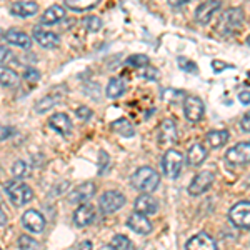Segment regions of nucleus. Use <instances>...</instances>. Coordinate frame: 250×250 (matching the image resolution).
<instances>
[{"mask_svg":"<svg viewBox=\"0 0 250 250\" xmlns=\"http://www.w3.org/2000/svg\"><path fill=\"white\" fill-rule=\"evenodd\" d=\"M159 173L150 167H140L132 175V185L140 192H154L159 187Z\"/></svg>","mask_w":250,"mask_h":250,"instance_id":"1","label":"nucleus"},{"mask_svg":"<svg viewBox=\"0 0 250 250\" xmlns=\"http://www.w3.org/2000/svg\"><path fill=\"white\" fill-rule=\"evenodd\" d=\"M5 192L9 195V199L12 200L14 205H23L27 202H30L32 197H34V192L27 184L20 182V180H10L5 185Z\"/></svg>","mask_w":250,"mask_h":250,"instance_id":"2","label":"nucleus"},{"mask_svg":"<svg viewBox=\"0 0 250 250\" xmlns=\"http://www.w3.org/2000/svg\"><path fill=\"white\" fill-rule=\"evenodd\" d=\"M242 20H244V14H242L240 9H230L227 10L222 19L219 20V25H217V30L224 35H230V34H237V30L240 29Z\"/></svg>","mask_w":250,"mask_h":250,"instance_id":"3","label":"nucleus"},{"mask_svg":"<svg viewBox=\"0 0 250 250\" xmlns=\"http://www.w3.org/2000/svg\"><path fill=\"white\" fill-rule=\"evenodd\" d=\"M182 165H184V157L180 152L177 150H167L162 159V170L165 173V177L170 180H175L177 177L182 172Z\"/></svg>","mask_w":250,"mask_h":250,"instance_id":"4","label":"nucleus"},{"mask_svg":"<svg viewBox=\"0 0 250 250\" xmlns=\"http://www.w3.org/2000/svg\"><path fill=\"white\" fill-rule=\"evenodd\" d=\"M225 159L230 165H237V167L250 164V142H240L233 145L232 148L227 150Z\"/></svg>","mask_w":250,"mask_h":250,"instance_id":"5","label":"nucleus"},{"mask_svg":"<svg viewBox=\"0 0 250 250\" xmlns=\"http://www.w3.org/2000/svg\"><path fill=\"white\" fill-rule=\"evenodd\" d=\"M229 219L235 227L250 229V202L235 204L229 212Z\"/></svg>","mask_w":250,"mask_h":250,"instance_id":"6","label":"nucleus"},{"mask_svg":"<svg viewBox=\"0 0 250 250\" xmlns=\"http://www.w3.org/2000/svg\"><path fill=\"white\" fill-rule=\"evenodd\" d=\"M99 205L104 213H114L125 205V197L117 190H108L100 197Z\"/></svg>","mask_w":250,"mask_h":250,"instance_id":"7","label":"nucleus"},{"mask_svg":"<svg viewBox=\"0 0 250 250\" xmlns=\"http://www.w3.org/2000/svg\"><path fill=\"white\" fill-rule=\"evenodd\" d=\"M213 184V173L205 170V172H200L193 177V180L188 185V193L193 197L197 195H202L204 192H207L210 188V185Z\"/></svg>","mask_w":250,"mask_h":250,"instance_id":"8","label":"nucleus"},{"mask_svg":"<svg viewBox=\"0 0 250 250\" xmlns=\"http://www.w3.org/2000/svg\"><path fill=\"white\" fill-rule=\"evenodd\" d=\"M94 195H95V185L92 182L82 184V185H79L77 188H74V190L68 193V204H74V205L87 204Z\"/></svg>","mask_w":250,"mask_h":250,"instance_id":"9","label":"nucleus"},{"mask_svg":"<svg viewBox=\"0 0 250 250\" xmlns=\"http://www.w3.org/2000/svg\"><path fill=\"white\" fill-rule=\"evenodd\" d=\"M205 107L204 102L197 97H187L184 100V114L187 117V120L190 122H199L200 119L204 117Z\"/></svg>","mask_w":250,"mask_h":250,"instance_id":"10","label":"nucleus"},{"mask_svg":"<svg viewBox=\"0 0 250 250\" xmlns=\"http://www.w3.org/2000/svg\"><path fill=\"white\" fill-rule=\"evenodd\" d=\"M22 224L27 230L34 232V233H42L43 229H45V219H43L42 213L37 210H27L23 213Z\"/></svg>","mask_w":250,"mask_h":250,"instance_id":"11","label":"nucleus"},{"mask_svg":"<svg viewBox=\"0 0 250 250\" xmlns=\"http://www.w3.org/2000/svg\"><path fill=\"white\" fill-rule=\"evenodd\" d=\"M127 225H128V229H130L132 232L139 233V235H148V233L152 232L150 220H148L147 217H145L144 213H140V212L132 213V215L128 217V220H127Z\"/></svg>","mask_w":250,"mask_h":250,"instance_id":"12","label":"nucleus"},{"mask_svg":"<svg viewBox=\"0 0 250 250\" xmlns=\"http://www.w3.org/2000/svg\"><path fill=\"white\" fill-rule=\"evenodd\" d=\"M179 139V132H177V125L173 120L167 119L160 124L159 128V142L160 145H173Z\"/></svg>","mask_w":250,"mask_h":250,"instance_id":"13","label":"nucleus"},{"mask_svg":"<svg viewBox=\"0 0 250 250\" xmlns=\"http://www.w3.org/2000/svg\"><path fill=\"white\" fill-rule=\"evenodd\" d=\"M185 249L187 250H217V244L210 235L202 232V233L193 235L192 239L187 242Z\"/></svg>","mask_w":250,"mask_h":250,"instance_id":"14","label":"nucleus"},{"mask_svg":"<svg viewBox=\"0 0 250 250\" xmlns=\"http://www.w3.org/2000/svg\"><path fill=\"white\" fill-rule=\"evenodd\" d=\"M95 219V208L90 204H82L77 210L74 212V224L77 227H87Z\"/></svg>","mask_w":250,"mask_h":250,"instance_id":"15","label":"nucleus"},{"mask_svg":"<svg viewBox=\"0 0 250 250\" xmlns=\"http://www.w3.org/2000/svg\"><path fill=\"white\" fill-rule=\"evenodd\" d=\"M220 9L219 0H207L202 5H199V9L195 10V20L199 23H207L210 22L212 15Z\"/></svg>","mask_w":250,"mask_h":250,"instance_id":"16","label":"nucleus"},{"mask_svg":"<svg viewBox=\"0 0 250 250\" xmlns=\"http://www.w3.org/2000/svg\"><path fill=\"white\" fill-rule=\"evenodd\" d=\"M34 39L37 40L39 45H42L45 48H55V47H59V43H60V37L57 34L48 32V30H42V29L34 30Z\"/></svg>","mask_w":250,"mask_h":250,"instance_id":"17","label":"nucleus"},{"mask_svg":"<svg viewBox=\"0 0 250 250\" xmlns=\"http://www.w3.org/2000/svg\"><path fill=\"white\" fill-rule=\"evenodd\" d=\"M48 125H50L54 130H57L60 135H68L72 132V122L65 114L52 115L50 120H48Z\"/></svg>","mask_w":250,"mask_h":250,"instance_id":"18","label":"nucleus"},{"mask_svg":"<svg viewBox=\"0 0 250 250\" xmlns=\"http://www.w3.org/2000/svg\"><path fill=\"white\" fill-rule=\"evenodd\" d=\"M135 210L140 212V213H144V215H152V213L157 212V200L154 199V197L144 193V195L137 197Z\"/></svg>","mask_w":250,"mask_h":250,"instance_id":"19","label":"nucleus"},{"mask_svg":"<svg viewBox=\"0 0 250 250\" xmlns=\"http://www.w3.org/2000/svg\"><path fill=\"white\" fill-rule=\"evenodd\" d=\"M39 10V5L35 2H15L10 7V14L15 17H32Z\"/></svg>","mask_w":250,"mask_h":250,"instance_id":"20","label":"nucleus"},{"mask_svg":"<svg viewBox=\"0 0 250 250\" xmlns=\"http://www.w3.org/2000/svg\"><path fill=\"white\" fill-rule=\"evenodd\" d=\"M3 39L10 43V45H15V47H20V48H30L32 45V40L29 35H25L23 32H19V30H9Z\"/></svg>","mask_w":250,"mask_h":250,"instance_id":"21","label":"nucleus"},{"mask_svg":"<svg viewBox=\"0 0 250 250\" xmlns=\"http://www.w3.org/2000/svg\"><path fill=\"white\" fill-rule=\"evenodd\" d=\"M207 159V150L204 148V145L200 144H193L187 152V162L192 167H199L204 160Z\"/></svg>","mask_w":250,"mask_h":250,"instance_id":"22","label":"nucleus"},{"mask_svg":"<svg viewBox=\"0 0 250 250\" xmlns=\"http://www.w3.org/2000/svg\"><path fill=\"white\" fill-rule=\"evenodd\" d=\"M63 17H65V10H63V7H60V5H52V7H48V9L43 12V15H42V23L43 25H54V23H57L60 22Z\"/></svg>","mask_w":250,"mask_h":250,"instance_id":"23","label":"nucleus"},{"mask_svg":"<svg viewBox=\"0 0 250 250\" xmlns=\"http://www.w3.org/2000/svg\"><path fill=\"white\" fill-rule=\"evenodd\" d=\"M207 144L212 148H220L229 142V132L227 130H212L207 134Z\"/></svg>","mask_w":250,"mask_h":250,"instance_id":"24","label":"nucleus"},{"mask_svg":"<svg viewBox=\"0 0 250 250\" xmlns=\"http://www.w3.org/2000/svg\"><path fill=\"white\" fill-rule=\"evenodd\" d=\"M112 130L122 137H132L135 134L134 125L128 122L127 119H119V120H115V122H112Z\"/></svg>","mask_w":250,"mask_h":250,"instance_id":"25","label":"nucleus"},{"mask_svg":"<svg viewBox=\"0 0 250 250\" xmlns=\"http://www.w3.org/2000/svg\"><path fill=\"white\" fill-rule=\"evenodd\" d=\"M125 82L122 79H110V82H108L107 85V97L108 99H119L120 95H124L125 92Z\"/></svg>","mask_w":250,"mask_h":250,"instance_id":"26","label":"nucleus"},{"mask_svg":"<svg viewBox=\"0 0 250 250\" xmlns=\"http://www.w3.org/2000/svg\"><path fill=\"white\" fill-rule=\"evenodd\" d=\"M100 0H65V5L68 9L72 10H88V9H94V7L99 3Z\"/></svg>","mask_w":250,"mask_h":250,"instance_id":"27","label":"nucleus"},{"mask_svg":"<svg viewBox=\"0 0 250 250\" xmlns=\"http://www.w3.org/2000/svg\"><path fill=\"white\" fill-rule=\"evenodd\" d=\"M0 82H2V87H14L19 82V75L14 70H10V68L2 67V70H0Z\"/></svg>","mask_w":250,"mask_h":250,"instance_id":"28","label":"nucleus"},{"mask_svg":"<svg viewBox=\"0 0 250 250\" xmlns=\"http://www.w3.org/2000/svg\"><path fill=\"white\" fill-rule=\"evenodd\" d=\"M55 104H57V99H55V97H52V95H47V97L40 99L39 102L35 104V112H37V114H43V112L50 110Z\"/></svg>","mask_w":250,"mask_h":250,"instance_id":"29","label":"nucleus"},{"mask_svg":"<svg viewBox=\"0 0 250 250\" xmlns=\"http://www.w3.org/2000/svg\"><path fill=\"white\" fill-rule=\"evenodd\" d=\"M83 27L87 29V32H90V34H95V32L100 30V27H102V20L99 17H95V15H90V17H87L83 20Z\"/></svg>","mask_w":250,"mask_h":250,"instance_id":"30","label":"nucleus"},{"mask_svg":"<svg viewBox=\"0 0 250 250\" xmlns=\"http://www.w3.org/2000/svg\"><path fill=\"white\" fill-rule=\"evenodd\" d=\"M180 97H184L182 90H175V88H162V100H165V102H179Z\"/></svg>","mask_w":250,"mask_h":250,"instance_id":"31","label":"nucleus"},{"mask_svg":"<svg viewBox=\"0 0 250 250\" xmlns=\"http://www.w3.org/2000/svg\"><path fill=\"white\" fill-rule=\"evenodd\" d=\"M19 247H20V250H40L39 242H35L29 235L20 237V239H19Z\"/></svg>","mask_w":250,"mask_h":250,"instance_id":"32","label":"nucleus"},{"mask_svg":"<svg viewBox=\"0 0 250 250\" xmlns=\"http://www.w3.org/2000/svg\"><path fill=\"white\" fill-rule=\"evenodd\" d=\"M177 65L182 68L184 72H188V74H199V67H197L192 60H188L187 57H179Z\"/></svg>","mask_w":250,"mask_h":250,"instance_id":"33","label":"nucleus"},{"mask_svg":"<svg viewBox=\"0 0 250 250\" xmlns=\"http://www.w3.org/2000/svg\"><path fill=\"white\" fill-rule=\"evenodd\" d=\"M127 65L144 68L148 65V59H147V55H132V57L127 59Z\"/></svg>","mask_w":250,"mask_h":250,"instance_id":"34","label":"nucleus"},{"mask_svg":"<svg viewBox=\"0 0 250 250\" xmlns=\"http://www.w3.org/2000/svg\"><path fill=\"white\" fill-rule=\"evenodd\" d=\"M112 245H114L115 250H128L130 249V240L125 235H115L112 239Z\"/></svg>","mask_w":250,"mask_h":250,"instance_id":"35","label":"nucleus"},{"mask_svg":"<svg viewBox=\"0 0 250 250\" xmlns=\"http://www.w3.org/2000/svg\"><path fill=\"white\" fill-rule=\"evenodd\" d=\"M25 170H27V165L25 162H22V160H17V162L14 164V167H12V173H14L17 179H22V177L25 175Z\"/></svg>","mask_w":250,"mask_h":250,"instance_id":"36","label":"nucleus"},{"mask_svg":"<svg viewBox=\"0 0 250 250\" xmlns=\"http://www.w3.org/2000/svg\"><path fill=\"white\" fill-rule=\"evenodd\" d=\"M139 75L144 79H148V80H155L157 79V70L152 67H144V68H139Z\"/></svg>","mask_w":250,"mask_h":250,"instance_id":"37","label":"nucleus"},{"mask_svg":"<svg viewBox=\"0 0 250 250\" xmlns=\"http://www.w3.org/2000/svg\"><path fill=\"white\" fill-rule=\"evenodd\" d=\"M23 79L29 80V82H37L40 79V74H39V70H35V68H29V70L23 74Z\"/></svg>","mask_w":250,"mask_h":250,"instance_id":"38","label":"nucleus"},{"mask_svg":"<svg viewBox=\"0 0 250 250\" xmlns=\"http://www.w3.org/2000/svg\"><path fill=\"white\" fill-rule=\"evenodd\" d=\"M75 114H77L79 119H82V120H88V119H90V117H92V110H90V108H87V107H79Z\"/></svg>","mask_w":250,"mask_h":250,"instance_id":"39","label":"nucleus"},{"mask_svg":"<svg viewBox=\"0 0 250 250\" xmlns=\"http://www.w3.org/2000/svg\"><path fill=\"white\" fill-rule=\"evenodd\" d=\"M212 67L215 72H220V70H224V68H230L232 65H229V63H225V62H219V60H213Z\"/></svg>","mask_w":250,"mask_h":250,"instance_id":"40","label":"nucleus"},{"mask_svg":"<svg viewBox=\"0 0 250 250\" xmlns=\"http://www.w3.org/2000/svg\"><path fill=\"white\" fill-rule=\"evenodd\" d=\"M239 100L244 105H249L250 104V90H244V92H240L239 94Z\"/></svg>","mask_w":250,"mask_h":250,"instance_id":"41","label":"nucleus"},{"mask_svg":"<svg viewBox=\"0 0 250 250\" xmlns=\"http://www.w3.org/2000/svg\"><path fill=\"white\" fill-rule=\"evenodd\" d=\"M242 128L250 132V112L247 115H244V119H242Z\"/></svg>","mask_w":250,"mask_h":250,"instance_id":"42","label":"nucleus"},{"mask_svg":"<svg viewBox=\"0 0 250 250\" xmlns=\"http://www.w3.org/2000/svg\"><path fill=\"white\" fill-rule=\"evenodd\" d=\"M187 2H190V0H168V5L175 9V7H182L184 3H187Z\"/></svg>","mask_w":250,"mask_h":250,"instance_id":"43","label":"nucleus"},{"mask_svg":"<svg viewBox=\"0 0 250 250\" xmlns=\"http://www.w3.org/2000/svg\"><path fill=\"white\" fill-rule=\"evenodd\" d=\"M0 50H2V62L5 63L7 60H10L9 57H10V52L7 50V47L5 45H2V48H0Z\"/></svg>","mask_w":250,"mask_h":250,"instance_id":"44","label":"nucleus"},{"mask_svg":"<svg viewBox=\"0 0 250 250\" xmlns=\"http://www.w3.org/2000/svg\"><path fill=\"white\" fill-rule=\"evenodd\" d=\"M77 250H92V242L90 240H83L82 244L79 245Z\"/></svg>","mask_w":250,"mask_h":250,"instance_id":"45","label":"nucleus"},{"mask_svg":"<svg viewBox=\"0 0 250 250\" xmlns=\"http://www.w3.org/2000/svg\"><path fill=\"white\" fill-rule=\"evenodd\" d=\"M10 130L7 127H2V140H7V137H9Z\"/></svg>","mask_w":250,"mask_h":250,"instance_id":"46","label":"nucleus"},{"mask_svg":"<svg viewBox=\"0 0 250 250\" xmlns=\"http://www.w3.org/2000/svg\"><path fill=\"white\" fill-rule=\"evenodd\" d=\"M100 250H115V249H114V245L110 244V245H104V247L100 249Z\"/></svg>","mask_w":250,"mask_h":250,"instance_id":"47","label":"nucleus"},{"mask_svg":"<svg viewBox=\"0 0 250 250\" xmlns=\"http://www.w3.org/2000/svg\"><path fill=\"white\" fill-rule=\"evenodd\" d=\"M5 212H2V229H5Z\"/></svg>","mask_w":250,"mask_h":250,"instance_id":"48","label":"nucleus"},{"mask_svg":"<svg viewBox=\"0 0 250 250\" xmlns=\"http://www.w3.org/2000/svg\"><path fill=\"white\" fill-rule=\"evenodd\" d=\"M247 45H250V35H249V37H247Z\"/></svg>","mask_w":250,"mask_h":250,"instance_id":"49","label":"nucleus"}]
</instances>
